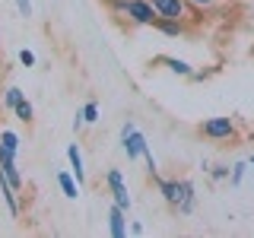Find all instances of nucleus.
<instances>
[{"instance_id": "1", "label": "nucleus", "mask_w": 254, "mask_h": 238, "mask_svg": "<svg viewBox=\"0 0 254 238\" xmlns=\"http://www.w3.org/2000/svg\"><path fill=\"white\" fill-rule=\"evenodd\" d=\"M156 178V187L159 194H162V200L172 206V210H178L181 216H190L197 206V194H194V181L188 178H159V175H153Z\"/></svg>"}, {"instance_id": "2", "label": "nucleus", "mask_w": 254, "mask_h": 238, "mask_svg": "<svg viewBox=\"0 0 254 238\" xmlns=\"http://www.w3.org/2000/svg\"><path fill=\"white\" fill-rule=\"evenodd\" d=\"M200 133L206 140H235V121L232 118H206L200 124Z\"/></svg>"}, {"instance_id": "3", "label": "nucleus", "mask_w": 254, "mask_h": 238, "mask_svg": "<svg viewBox=\"0 0 254 238\" xmlns=\"http://www.w3.org/2000/svg\"><path fill=\"white\" fill-rule=\"evenodd\" d=\"M124 16L133 22V26H153V22L159 19L156 6L149 3V0H127V10H124Z\"/></svg>"}, {"instance_id": "4", "label": "nucleus", "mask_w": 254, "mask_h": 238, "mask_svg": "<svg viewBox=\"0 0 254 238\" xmlns=\"http://www.w3.org/2000/svg\"><path fill=\"white\" fill-rule=\"evenodd\" d=\"M105 184L111 190V197H115V203L121 206V210H130V194H127V184H124L121 169H108L105 172Z\"/></svg>"}, {"instance_id": "5", "label": "nucleus", "mask_w": 254, "mask_h": 238, "mask_svg": "<svg viewBox=\"0 0 254 238\" xmlns=\"http://www.w3.org/2000/svg\"><path fill=\"white\" fill-rule=\"evenodd\" d=\"M121 140H124V153H127V159H130V162H133V159H140V156H143V153L149 149L146 137H143V133L137 130V127H133L130 133H124Z\"/></svg>"}, {"instance_id": "6", "label": "nucleus", "mask_w": 254, "mask_h": 238, "mask_svg": "<svg viewBox=\"0 0 254 238\" xmlns=\"http://www.w3.org/2000/svg\"><path fill=\"white\" fill-rule=\"evenodd\" d=\"M108 232H111V238L127 235V210H121L118 203H111V210H108Z\"/></svg>"}, {"instance_id": "7", "label": "nucleus", "mask_w": 254, "mask_h": 238, "mask_svg": "<svg viewBox=\"0 0 254 238\" xmlns=\"http://www.w3.org/2000/svg\"><path fill=\"white\" fill-rule=\"evenodd\" d=\"M0 194H3V200H6V210H10V216H19V190H16L10 184V178H6L3 172H0Z\"/></svg>"}, {"instance_id": "8", "label": "nucleus", "mask_w": 254, "mask_h": 238, "mask_svg": "<svg viewBox=\"0 0 254 238\" xmlns=\"http://www.w3.org/2000/svg\"><path fill=\"white\" fill-rule=\"evenodd\" d=\"M153 29H156V32H162V35H169V38H181V35L188 32L181 19H165V16H159V19L153 22Z\"/></svg>"}, {"instance_id": "9", "label": "nucleus", "mask_w": 254, "mask_h": 238, "mask_svg": "<svg viewBox=\"0 0 254 238\" xmlns=\"http://www.w3.org/2000/svg\"><path fill=\"white\" fill-rule=\"evenodd\" d=\"M67 159H70V172H73L76 181L83 184V181H86V169H83V153H79L76 143H70V146H67Z\"/></svg>"}, {"instance_id": "10", "label": "nucleus", "mask_w": 254, "mask_h": 238, "mask_svg": "<svg viewBox=\"0 0 254 238\" xmlns=\"http://www.w3.org/2000/svg\"><path fill=\"white\" fill-rule=\"evenodd\" d=\"M58 184H61V190L70 197V200H76V197H79V181H76L73 172H58Z\"/></svg>"}, {"instance_id": "11", "label": "nucleus", "mask_w": 254, "mask_h": 238, "mask_svg": "<svg viewBox=\"0 0 254 238\" xmlns=\"http://www.w3.org/2000/svg\"><path fill=\"white\" fill-rule=\"evenodd\" d=\"M0 146H6L13 156H19V146H22L19 133H16V130H0Z\"/></svg>"}, {"instance_id": "12", "label": "nucleus", "mask_w": 254, "mask_h": 238, "mask_svg": "<svg viewBox=\"0 0 254 238\" xmlns=\"http://www.w3.org/2000/svg\"><path fill=\"white\" fill-rule=\"evenodd\" d=\"M13 115H16V118H19V121H22V124H32V121H35V108H32V102H29V99H22V102H19V105H16V108H13Z\"/></svg>"}, {"instance_id": "13", "label": "nucleus", "mask_w": 254, "mask_h": 238, "mask_svg": "<svg viewBox=\"0 0 254 238\" xmlns=\"http://www.w3.org/2000/svg\"><path fill=\"white\" fill-rule=\"evenodd\" d=\"M162 60L169 63L172 73H178V76H194V67H190L188 60H178V58H162Z\"/></svg>"}, {"instance_id": "14", "label": "nucleus", "mask_w": 254, "mask_h": 238, "mask_svg": "<svg viewBox=\"0 0 254 238\" xmlns=\"http://www.w3.org/2000/svg\"><path fill=\"white\" fill-rule=\"evenodd\" d=\"M22 99H26V95H22V89H16V86H6V89H3V105L10 108V111L19 105Z\"/></svg>"}, {"instance_id": "15", "label": "nucleus", "mask_w": 254, "mask_h": 238, "mask_svg": "<svg viewBox=\"0 0 254 238\" xmlns=\"http://www.w3.org/2000/svg\"><path fill=\"white\" fill-rule=\"evenodd\" d=\"M79 115H83L86 124H95V121H99V105H95V102H86V105L79 108Z\"/></svg>"}, {"instance_id": "16", "label": "nucleus", "mask_w": 254, "mask_h": 238, "mask_svg": "<svg viewBox=\"0 0 254 238\" xmlns=\"http://www.w3.org/2000/svg\"><path fill=\"white\" fill-rule=\"evenodd\" d=\"M248 169H251L248 162H235V165H232V175H229V181H232V184L238 187V184L245 181V172H248Z\"/></svg>"}, {"instance_id": "17", "label": "nucleus", "mask_w": 254, "mask_h": 238, "mask_svg": "<svg viewBox=\"0 0 254 238\" xmlns=\"http://www.w3.org/2000/svg\"><path fill=\"white\" fill-rule=\"evenodd\" d=\"M206 172H210L216 181H226L229 175H232V169H229V165H213V169H206Z\"/></svg>"}, {"instance_id": "18", "label": "nucleus", "mask_w": 254, "mask_h": 238, "mask_svg": "<svg viewBox=\"0 0 254 238\" xmlns=\"http://www.w3.org/2000/svg\"><path fill=\"white\" fill-rule=\"evenodd\" d=\"M19 63H22V67H35V54H32L29 48H22V51H19Z\"/></svg>"}, {"instance_id": "19", "label": "nucleus", "mask_w": 254, "mask_h": 238, "mask_svg": "<svg viewBox=\"0 0 254 238\" xmlns=\"http://www.w3.org/2000/svg\"><path fill=\"white\" fill-rule=\"evenodd\" d=\"M190 6H197V10H210V6H216V0H188Z\"/></svg>"}, {"instance_id": "20", "label": "nucleus", "mask_w": 254, "mask_h": 238, "mask_svg": "<svg viewBox=\"0 0 254 238\" xmlns=\"http://www.w3.org/2000/svg\"><path fill=\"white\" fill-rule=\"evenodd\" d=\"M16 10H19V16H32V3L29 0H16Z\"/></svg>"}, {"instance_id": "21", "label": "nucleus", "mask_w": 254, "mask_h": 238, "mask_svg": "<svg viewBox=\"0 0 254 238\" xmlns=\"http://www.w3.org/2000/svg\"><path fill=\"white\" fill-rule=\"evenodd\" d=\"M133 127H137V124H133V121H124V124H121V137H124V133H130Z\"/></svg>"}, {"instance_id": "22", "label": "nucleus", "mask_w": 254, "mask_h": 238, "mask_svg": "<svg viewBox=\"0 0 254 238\" xmlns=\"http://www.w3.org/2000/svg\"><path fill=\"white\" fill-rule=\"evenodd\" d=\"M248 165H251V169H254V156H251V159H248Z\"/></svg>"}]
</instances>
